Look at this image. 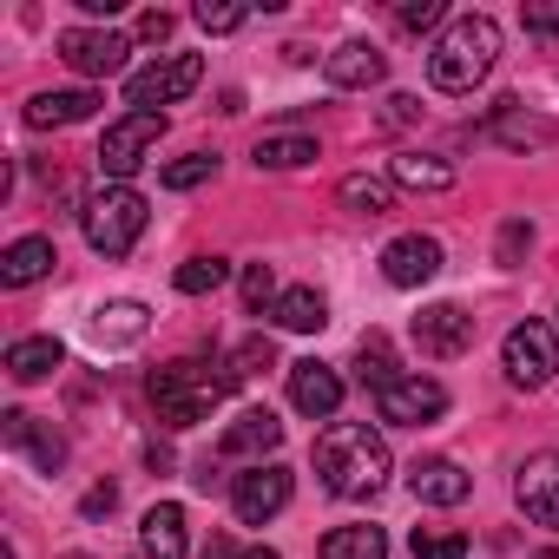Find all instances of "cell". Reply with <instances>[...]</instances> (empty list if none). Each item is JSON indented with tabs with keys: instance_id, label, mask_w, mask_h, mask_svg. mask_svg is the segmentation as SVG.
<instances>
[{
	"instance_id": "obj_1",
	"label": "cell",
	"mask_w": 559,
	"mask_h": 559,
	"mask_svg": "<svg viewBox=\"0 0 559 559\" xmlns=\"http://www.w3.org/2000/svg\"><path fill=\"white\" fill-rule=\"evenodd\" d=\"M317 480L336 500H369L389 480V441L369 421H330L317 435Z\"/></svg>"
},
{
	"instance_id": "obj_2",
	"label": "cell",
	"mask_w": 559,
	"mask_h": 559,
	"mask_svg": "<svg viewBox=\"0 0 559 559\" xmlns=\"http://www.w3.org/2000/svg\"><path fill=\"white\" fill-rule=\"evenodd\" d=\"M500 60V27L487 14H461L441 27V40L428 47V80L441 93H474Z\"/></svg>"
},
{
	"instance_id": "obj_3",
	"label": "cell",
	"mask_w": 559,
	"mask_h": 559,
	"mask_svg": "<svg viewBox=\"0 0 559 559\" xmlns=\"http://www.w3.org/2000/svg\"><path fill=\"white\" fill-rule=\"evenodd\" d=\"M230 369H211V362H198V356H178V362H165V369H152V408H158V421L165 428H198V421H211V408L230 395Z\"/></svg>"
},
{
	"instance_id": "obj_4",
	"label": "cell",
	"mask_w": 559,
	"mask_h": 559,
	"mask_svg": "<svg viewBox=\"0 0 559 559\" xmlns=\"http://www.w3.org/2000/svg\"><path fill=\"white\" fill-rule=\"evenodd\" d=\"M145 224H152V211H145V198H139L132 185H106V191L86 198V211H80V230H86V243H93L99 257H126V250L145 237Z\"/></svg>"
},
{
	"instance_id": "obj_5",
	"label": "cell",
	"mask_w": 559,
	"mask_h": 559,
	"mask_svg": "<svg viewBox=\"0 0 559 559\" xmlns=\"http://www.w3.org/2000/svg\"><path fill=\"white\" fill-rule=\"evenodd\" d=\"M500 369L513 389H546L559 376V330L552 323H513L500 343Z\"/></svg>"
},
{
	"instance_id": "obj_6",
	"label": "cell",
	"mask_w": 559,
	"mask_h": 559,
	"mask_svg": "<svg viewBox=\"0 0 559 559\" xmlns=\"http://www.w3.org/2000/svg\"><path fill=\"white\" fill-rule=\"evenodd\" d=\"M158 139H165V112H126V119H112L106 139H99V171H106L112 185H126V178L158 152Z\"/></svg>"
},
{
	"instance_id": "obj_7",
	"label": "cell",
	"mask_w": 559,
	"mask_h": 559,
	"mask_svg": "<svg viewBox=\"0 0 559 559\" xmlns=\"http://www.w3.org/2000/svg\"><path fill=\"white\" fill-rule=\"evenodd\" d=\"M198 80H204V60H198V53H171V60L139 67V73L126 80V99H132V112H165V106H178L185 93H198Z\"/></svg>"
},
{
	"instance_id": "obj_8",
	"label": "cell",
	"mask_w": 559,
	"mask_h": 559,
	"mask_svg": "<svg viewBox=\"0 0 559 559\" xmlns=\"http://www.w3.org/2000/svg\"><path fill=\"white\" fill-rule=\"evenodd\" d=\"M376 415L395 421V428H428L435 415H448V389L435 376H402L376 395Z\"/></svg>"
},
{
	"instance_id": "obj_9",
	"label": "cell",
	"mask_w": 559,
	"mask_h": 559,
	"mask_svg": "<svg viewBox=\"0 0 559 559\" xmlns=\"http://www.w3.org/2000/svg\"><path fill=\"white\" fill-rule=\"evenodd\" d=\"M230 507H237V520L243 526H263V520H276L290 507V467H250V474H237L230 480Z\"/></svg>"
},
{
	"instance_id": "obj_10",
	"label": "cell",
	"mask_w": 559,
	"mask_h": 559,
	"mask_svg": "<svg viewBox=\"0 0 559 559\" xmlns=\"http://www.w3.org/2000/svg\"><path fill=\"white\" fill-rule=\"evenodd\" d=\"M126 53H132V40H126V34H106V27H67V34H60V60H67L73 73H86V80L119 73Z\"/></svg>"
},
{
	"instance_id": "obj_11",
	"label": "cell",
	"mask_w": 559,
	"mask_h": 559,
	"mask_svg": "<svg viewBox=\"0 0 559 559\" xmlns=\"http://www.w3.org/2000/svg\"><path fill=\"white\" fill-rule=\"evenodd\" d=\"M513 500H520V513H526L533 526H552V533H559V454H533V461H520V474H513Z\"/></svg>"
},
{
	"instance_id": "obj_12",
	"label": "cell",
	"mask_w": 559,
	"mask_h": 559,
	"mask_svg": "<svg viewBox=\"0 0 559 559\" xmlns=\"http://www.w3.org/2000/svg\"><path fill=\"white\" fill-rule=\"evenodd\" d=\"M415 343H421V356H435V362L467 356V349H474V317H467L461 304H428V310L415 317Z\"/></svg>"
},
{
	"instance_id": "obj_13",
	"label": "cell",
	"mask_w": 559,
	"mask_h": 559,
	"mask_svg": "<svg viewBox=\"0 0 559 559\" xmlns=\"http://www.w3.org/2000/svg\"><path fill=\"white\" fill-rule=\"evenodd\" d=\"M284 448V421H276L270 408H243L224 435H217V454L224 461H257L263 467V454H276Z\"/></svg>"
},
{
	"instance_id": "obj_14",
	"label": "cell",
	"mask_w": 559,
	"mask_h": 559,
	"mask_svg": "<svg viewBox=\"0 0 559 559\" xmlns=\"http://www.w3.org/2000/svg\"><path fill=\"white\" fill-rule=\"evenodd\" d=\"M0 435H8V448L27 454L40 474H60V467H67V441H60L40 415H27V408H8V415H0Z\"/></svg>"
},
{
	"instance_id": "obj_15",
	"label": "cell",
	"mask_w": 559,
	"mask_h": 559,
	"mask_svg": "<svg viewBox=\"0 0 559 559\" xmlns=\"http://www.w3.org/2000/svg\"><path fill=\"white\" fill-rule=\"evenodd\" d=\"M382 276H389V284L395 290H421V284H435V276H441V243L435 237H395L389 250H382Z\"/></svg>"
},
{
	"instance_id": "obj_16",
	"label": "cell",
	"mask_w": 559,
	"mask_h": 559,
	"mask_svg": "<svg viewBox=\"0 0 559 559\" xmlns=\"http://www.w3.org/2000/svg\"><path fill=\"white\" fill-rule=\"evenodd\" d=\"M290 408L310 421H330L343 408V376L330 362H290Z\"/></svg>"
},
{
	"instance_id": "obj_17",
	"label": "cell",
	"mask_w": 559,
	"mask_h": 559,
	"mask_svg": "<svg viewBox=\"0 0 559 559\" xmlns=\"http://www.w3.org/2000/svg\"><path fill=\"white\" fill-rule=\"evenodd\" d=\"M323 73H330V86H336V93H362V86H382L389 60H382L369 40H343L336 53H323Z\"/></svg>"
},
{
	"instance_id": "obj_18",
	"label": "cell",
	"mask_w": 559,
	"mask_h": 559,
	"mask_svg": "<svg viewBox=\"0 0 559 559\" xmlns=\"http://www.w3.org/2000/svg\"><path fill=\"white\" fill-rule=\"evenodd\" d=\"M408 493H415L421 507H461V500L474 493V480L461 474V461H441V454H435V461H415V467H408Z\"/></svg>"
},
{
	"instance_id": "obj_19",
	"label": "cell",
	"mask_w": 559,
	"mask_h": 559,
	"mask_svg": "<svg viewBox=\"0 0 559 559\" xmlns=\"http://www.w3.org/2000/svg\"><path fill=\"white\" fill-rule=\"evenodd\" d=\"M487 132H493L500 145H513V152H533V145H552V139H559V126H552V119H539V112H520L513 99H500V106H493Z\"/></svg>"
},
{
	"instance_id": "obj_20",
	"label": "cell",
	"mask_w": 559,
	"mask_h": 559,
	"mask_svg": "<svg viewBox=\"0 0 559 559\" xmlns=\"http://www.w3.org/2000/svg\"><path fill=\"white\" fill-rule=\"evenodd\" d=\"M139 546H145V559H185V507L178 500H158L139 520Z\"/></svg>"
},
{
	"instance_id": "obj_21",
	"label": "cell",
	"mask_w": 559,
	"mask_h": 559,
	"mask_svg": "<svg viewBox=\"0 0 559 559\" xmlns=\"http://www.w3.org/2000/svg\"><path fill=\"white\" fill-rule=\"evenodd\" d=\"M53 263H60V257H53V237H21V243H8V257H0V284H8V290H27V284H40Z\"/></svg>"
},
{
	"instance_id": "obj_22",
	"label": "cell",
	"mask_w": 559,
	"mask_h": 559,
	"mask_svg": "<svg viewBox=\"0 0 559 559\" xmlns=\"http://www.w3.org/2000/svg\"><path fill=\"white\" fill-rule=\"evenodd\" d=\"M270 317L284 323L290 336H317V330L330 323V304H323V290L297 284V290H284V297H276V310H270Z\"/></svg>"
},
{
	"instance_id": "obj_23",
	"label": "cell",
	"mask_w": 559,
	"mask_h": 559,
	"mask_svg": "<svg viewBox=\"0 0 559 559\" xmlns=\"http://www.w3.org/2000/svg\"><path fill=\"white\" fill-rule=\"evenodd\" d=\"M389 178L402 191H448L454 185V165L435 158V152H402V158H389Z\"/></svg>"
},
{
	"instance_id": "obj_24",
	"label": "cell",
	"mask_w": 559,
	"mask_h": 559,
	"mask_svg": "<svg viewBox=\"0 0 559 559\" xmlns=\"http://www.w3.org/2000/svg\"><path fill=\"white\" fill-rule=\"evenodd\" d=\"M250 158H257V171H297L317 158V139L310 132H270V139H257Z\"/></svg>"
},
{
	"instance_id": "obj_25",
	"label": "cell",
	"mask_w": 559,
	"mask_h": 559,
	"mask_svg": "<svg viewBox=\"0 0 559 559\" xmlns=\"http://www.w3.org/2000/svg\"><path fill=\"white\" fill-rule=\"evenodd\" d=\"M93 106H99V93H86V86L80 93H40L27 106V126H40V132L47 126H80V119H93Z\"/></svg>"
},
{
	"instance_id": "obj_26",
	"label": "cell",
	"mask_w": 559,
	"mask_h": 559,
	"mask_svg": "<svg viewBox=\"0 0 559 559\" xmlns=\"http://www.w3.org/2000/svg\"><path fill=\"white\" fill-rule=\"evenodd\" d=\"M60 356H67V349H60L53 336H21V343L8 349V376H14V382H47V376L60 369Z\"/></svg>"
},
{
	"instance_id": "obj_27",
	"label": "cell",
	"mask_w": 559,
	"mask_h": 559,
	"mask_svg": "<svg viewBox=\"0 0 559 559\" xmlns=\"http://www.w3.org/2000/svg\"><path fill=\"white\" fill-rule=\"evenodd\" d=\"M93 336L99 343H139L145 336V304H106V310H93Z\"/></svg>"
},
{
	"instance_id": "obj_28",
	"label": "cell",
	"mask_w": 559,
	"mask_h": 559,
	"mask_svg": "<svg viewBox=\"0 0 559 559\" xmlns=\"http://www.w3.org/2000/svg\"><path fill=\"white\" fill-rule=\"evenodd\" d=\"M323 559H389V539L382 526H336L323 539Z\"/></svg>"
},
{
	"instance_id": "obj_29",
	"label": "cell",
	"mask_w": 559,
	"mask_h": 559,
	"mask_svg": "<svg viewBox=\"0 0 559 559\" xmlns=\"http://www.w3.org/2000/svg\"><path fill=\"white\" fill-rule=\"evenodd\" d=\"M356 362H362V382L382 395L389 382H402V369H395V349H389V336L382 330H369L362 343H356Z\"/></svg>"
},
{
	"instance_id": "obj_30",
	"label": "cell",
	"mask_w": 559,
	"mask_h": 559,
	"mask_svg": "<svg viewBox=\"0 0 559 559\" xmlns=\"http://www.w3.org/2000/svg\"><path fill=\"white\" fill-rule=\"evenodd\" d=\"M336 198H343L349 211H362V217H389V211H395V191H389L382 178H362V171H356V178H343V185H336Z\"/></svg>"
},
{
	"instance_id": "obj_31",
	"label": "cell",
	"mask_w": 559,
	"mask_h": 559,
	"mask_svg": "<svg viewBox=\"0 0 559 559\" xmlns=\"http://www.w3.org/2000/svg\"><path fill=\"white\" fill-rule=\"evenodd\" d=\"M224 276H230V263H224V257H185L171 284H178V297H211Z\"/></svg>"
},
{
	"instance_id": "obj_32",
	"label": "cell",
	"mask_w": 559,
	"mask_h": 559,
	"mask_svg": "<svg viewBox=\"0 0 559 559\" xmlns=\"http://www.w3.org/2000/svg\"><path fill=\"white\" fill-rule=\"evenodd\" d=\"M211 178H217V158H211V152L171 158V165L158 171V185H165V191H198V185H211Z\"/></svg>"
},
{
	"instance_id": "obj_33",
	"label": "cell",
	"mask_w": 559,
	"mask_h": 559,
	"mask_svg": "<svg viewBox=\"0 0 559 559\" xmlns=\"http://www.w3.org/2000/svg\"><path fill=\"white\" fill-rule=\"evenodd\" d=\"M415 559H467V533L454 526H415Z\"/></svg>"
},
{
	"instance_id": "obj_34",
	"label": "cell",
	"mask_w": 559,
	"mask_h": 559,
	"mask_svg": "<svg viewBox=\"0 0 559 559\" xmlns=\"http://www.w3.org/2000/svg\"><path fill=\"white\" fill-rule=\"evenodd\" d=\"M263 369H276V349H270V336H250V343H237V356H230V376L243 382V376H263Z\"/></svg>"
},
{
	"instance_id": "obj_35",
	"label": "cell",
	"mask_w": 559,
	"mask_h": 559,
	"mask_svg": "<svg viewBox=\"0 0 559 559\" xmlns=\"http://www.w3.org/2000/svg\"><path fill=\"white\" fill-rule=\"evenodd\" d=\"M276 297H284V290H276L270 263H250V270H243V304H250V310H276Z\"/></svg>"
},
{
	"instance_id": "obj_36",
	"label": "cell",
	"mask_w": 559,
	"mask_h": 559,
	"mask_svg": "<svg viewBox=\"0 0 559 559\" xmlns=\"http://www.w3.org/2000/svg\"><path fill=\"white\" fill-rule=\"evenodd\" d=\"M191 21H198L204 34H237L250 14H243V8H211V0H198V14H191Z\"/></svg>"
},
{
	"instance_id": "obj_37",
	"label": "cell",
	"mask_w": 559,
	"mask_h": 559,
	"mask_svg": "<svg viewBox=\"0 0 559 559\" xmlns=\"http://www.w3.org/2000/svg\"><path fill=\"white\" fill-rule=\"evenodd\" d=\"M395 21H402L408 34H421V27L441 21V0H408V8H395Z\"/></svg>"
},
{
	"instance_id": "obj_38",
	"label": "cell",
	"mask_w": 559,
	"mask_h": 559,
	"mask_svg": "<svg viewBox=\"0 0 559 559\" xmlns=\"http://www.w3.org/2000/svg\"><path fill=\"white\" fill-rule=\"evenodd\" d=\"M526 243H533V224H526V217H513V224L500 230V263H520V250H526Z\"/></svg>"
},
{
	"instance_id": "obj_39",
	"label": "cell",
	"mask_w": 559,
	"mask_h": 559,
	"mask_svg": "<svg viewBox=\"0 0 559 559\" xmlns=\"http://www.w3.org/2000/svg\"><path fill=\"white\" fill-rule=\"evenodd\" d=\"M526 34L552 40V34H559V14H552V8H526Z\"/></svg>"
},
{
	"instance_id": "obj_40",
	"label": "cell",
	"mask_w": 559,
	"mask_h": 559,
	"mask_svg": "<svg viewBox=\"0 0 559 559\" xmlns=\"http://www.w3.org/2000/svg\"><path fill=\"white\" fill-rule=\"evenodd\" d=\"M80 507H86V513L99 520V513H112V507H119V487H93V493H86Z\"/></svg>"
},
{
	"instance_id": "obj_41",
	"label": "cell",
	"mask_w": 559,
	"mask_h": 559,
	"mask_svg": "<svg viewBox=\"0 0 559 559\" xmlns=\"http://www.w3.org/2000/svg\"><path fill=\"white\" fill-rule=\"evenodd\" d=\"M139 40H171V14H145L139 21Z\"/></svg>"
},
{
	"instance_id": "obj_42",
	"label": "cell",
	"mask_w": 559,
	"mask_h": 559,
	"mask_svg": "<svg viewBox=\"0 0 559 559\" xmlns=\"http://www.w3.org/2000/svg\"><path fill=\"white\" fill-rule=\"evenodd\" d=\"M204 559H237V546H230L224 533H211V546H204Z\"/></svg>"
},
{
	"instance_id": "obj_43",
	"label": "cell",
	"mask_w": 559,
	"mask_h": 559,
	"mask_svg": "<svg viewBox=\"0 0 559 559\" xmlns=\"http://www.w3.org/2000/svg\"><path fill=\"white\" fill-rule=\"evenodd\" d=\"M237 559H276V552H270V546H250V552H237Z\"/></svg>"
},
{
	"instance_id": "obj_44",
	"label": "cell",
	"mask_w": 559,
	"mask_h": 559,
	"mask_svg": "<svg viewBox=\"0 0 559 559\" xmlns=\"http://www.w3.org/2000/svg\"><path fill=\"white\" fill-rule=\"evenodd\" d=\"M533 559H559V546H546V552H533Z\"/></svg>"
}]
</instances>
